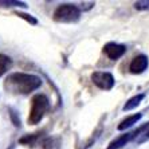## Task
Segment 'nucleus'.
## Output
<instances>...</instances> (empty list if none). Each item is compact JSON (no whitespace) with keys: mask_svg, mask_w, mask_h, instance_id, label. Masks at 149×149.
I'll use <instances>...</instances> for the list:
<instances>
[{"mask_svg":"<svg viewBox=\"0 0 149 149\" xmlns=\"http://www.w3.org/2000/svg\"><path fill=\"white\" fill-rule=\"evenodd\" d=\"M42 79L36 75L26 73H14L7 77L4 86L8 91L15 94H28L40 87Z\"/></svg>","mask_w":149,"mask_h":149,"instance_id":"f257e3e1","label":"nucleus"},{"mask_svg":"<svg viewBox=\"0 0 149 149\" xmlns=\"http://www.w3.org/2000/svg\"><path fill=\"white\" fill-rule=\"evenodd\" d=\"M50 106L49 98L43 95V94H38L32 98L31 104V110H30V116H28V122L31 125H36L38 122L42 121V118L45 117L46 111Z\"/></svg>","mask_w":149,"mask_h":149,"instance_id":"f03ea898","label":"nucleus"},{"mask_svg":"<svg viewBox=\"0 0 149 149\" xmlns=\"http://www.w3.org/2000/svg\"><path fill=\"white\" fill-rule=\"evenodd\" d=\"M81 17V10L73 4H62L54 12V20L58 23H75Z\"/></svg>","mask_w":149,"mask_h":149,"instance_id":"7ed1b4c3","label":"nucleus"},{"mask_svg":"<svg viewBox=\"0 0 149 149\" xmlns=\"http://www.w3.org/2000/svg\"><path fill=\"white\" fill-rule=\"evenodd\" d=\"M91 81L97 87L102 90H110L114 86V77L106 71H95L91 74Z\"/></svg>","mask_w":149,"mask_h":149,"instance_id":"20e7f679","label":"nucleus"},{"mask_svg":"<svg viewBox=\"0 0 149 149\" xmlns=\"http://www.w3.org/2000/svg\"><path fill=\"white\" fill-rule=\"evenodd\" d=\"M125 51H126V47L124 45H118V43H108L104 46V52L109 59H113V61L121 58L125 54Z\"/></svg>","mask_w":149,"mask_h":149,"instance_id":"39448f33","label":"nucleus"},{"mask_svg":"<svg viewBox=\"0 0 149 149\" xmlns=\"http://www.w3.org/2000/svg\"><path fill=\"white\" fill-rule=\"evenodd\" d=\"M148 65H149L148 56L137 55L136 58H133L132 63H130V66H129V70H130L133 74H141L146 70Z\"/></svg>","mask_w":149,"mask_h":149,"instance_id":"423d86ee","label":"nucleus"},{"mask_svg":"<svg viewBox=\"0 0 149 149\" xmlns=\"http://www.w3.org/2000/svg\"><path fill=\"white\" fill-rule=\"evenodd\" d=\"M133 141H136L137 144H141V142H145L149 140V122L145 125L140 126L139 129H136L133 132Z\"/></svg>","mask_w":149,"mask_h":149,"instance_id":"0eeeda50","label":"nucleus"},{"mask_svg":"<svg viewBox=\"0 0 149 149\" xmlns=\"http://www.w3.org/2000/svg\"><path fill=\"white\" fill-rule=\"evenodd\" d=\"M132 139H133V133H125V134L117 137L116 140H113V141L109 144L108 149H121L122 146L126 145Z\"/></svg>","mask_w":149,"mask_h":149,"instance_id":"6e6552de","label":"nucleus"},{"mask_svg":"<svg viewBox=\"0 0 149 149\" xmlns=\"http://www.w3.org/2000/svg\"><path fill=\"white\" fill-rule=\"evenodd\" d=\"M141 120V114H133V116H129V117H126L125 120H122L121 124L118 125V130H125V129L130 128V126H133L134 124H137V122Z\"/></svg>","mask_w":149,"mask_h":149,"instance_id":"1a4fd4ad","label":"nucleus"},{"mask_svg":"<svg viewBox=\"0 0 149 149\" xmlns=\"http://www.w3.org/2000/svg\"><path fill=\"white\" fill-rule=\"evenodd\" d=\"M144 94H137V95H134V97H132L130 100L126 102V104L124 105V110L126 111V110H132V109H134V108H137L140 104H141V101L144 100Z\"/></svg>","mask_w":149,"mask_h":149,"instance_id":"9d476101","label":"nucleus"},{"mask_svg":"<svg viewBox=\"0 0 149 149\" xmlns=\"http://www.w3.org/2000/svg\"><path fill=\"white\" fill-rule=\"evenodd\" d=\"M11 66H12V61H11L10 56L0 54V77L7 73L11 69Z\"/></svg>","mask_w":149,"mask_h":149,"instance_id":"9b49d317","label":"nucleus"},{"mask_svg":"<svg viewBox=\"0 0 149 149\" xmlns=\"http://www.w3.org/2000/svg\"><path fill=\"white\" fill-rule=\"evenodd\" d=\"M0 7H22L27 8V4L23 1H12V0H0Z\"/></svg>","mask_w":149,"mask_h":149,"instance_id":"f8f14e48","label":"nucleus"},{"mask_svg":"<svg viewBox=\"0 0 149 149\" xmlns=\"http://www.w3.org/2000/svg\"><path fill=\"white\" fill-rule=\"evenodd\" d=\"M59 144L58 139H47L43 141V149H59Z\"/></svg>","mask_w":149,"mask_h":149,"instance_id":"ddd939ff","label":"nucleus"},{"mask_svg":"<svg viewBox=\"0 0 149 149\" xmlns=\"http://www.w3.org/2000/svg\"><path fill=\"white\" fill-rule=\"evenodd\" d=\"M16 15H17L19 17H22V19H26V20H27L28 23H31V24H36V23H38V20H36V19H34L31 15L22 14V12H16Z\"/></svg>","mask_w":149,"mask_h":149,"instance_id":"4468645a","label":"nucleus"},{"mask_svg":"<svg viewBox=\"0 0 149 149\" xmlns=\"http://www.w3.org/2000/svg\"><path fill=\"white\" fill-rule=\"evenodd\" d=\"M134 8L139 11H145V10H149V1H137L134 3Z\"/></svg>","mask_w":149,"mask_h":149,"instance_id":"2eb2a0df","label":"nucleus"},{"mask_svg":"<svg viewBox=\"0 0 149 149\" xmlns=\"http://www.w3.org/2000/svg\"><path fill=\"white\" fill-rule=\"evenodd\" d=\"M38 139V136H27V137H23V139L20 140L22 144H28V145H31V144H34L35 140Z\"/></svg>","mask_w":149,"mask_h":149,"instance_id":"dca6fc26","label":"nucleus"}]
</instances>
